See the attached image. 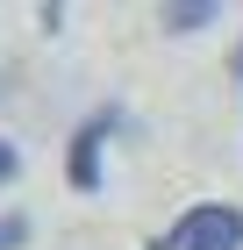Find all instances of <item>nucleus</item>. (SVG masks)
Listing matches in <instances>:
<instances>
[{
    "label": "nucleus",
    "instance_id": "obj_1",
    "mask_svg": "<svg viewBox=\"0 0 243 250\" xmlns=\"http://www.w3.org/2000/svg\"><path fill=\"white\" fill-rule=\"evenodd\" d=\"M150 250H243V208L200 200V208H186L165 236H150Z\"/></svg>",
    "mask_w": 243,
    "mask_h": 250
},
{
    "label": "nucleus",
    "instance_id": "obj_2",
    "mask_svg": "<svg viewBox=\"0 0 243 250\" xmlns=\"http://www.w3.org/2000/svg\"><path fill=\"white\" fill-rule=\"evenodd\" d=\"M122 129V107H100L72 129V150H65V179L79 193H100V150H108V136Z\"/></svg>",
    "mask_w": 243,
    "mask_h": 250
},
{
    "label": "nucleus",
    "instance_id": "obj_3",
    "mask_svg": "<svg viewBox=\"0 0 243 250\" xmlns=\"http://www.w3.org/2000/svg\"><path fill=\"white\" fill-rule=\"evenodd\" d=\"M157 21H165L172 36H193V29H207V21H222V7H215V0H172Z\"/></svg>",
    "mask_w": 243,
    "mask_h": 250
},
{
    "label": "nucleus",
    "instance_id": "obj_4",
    "mask_svg": "<svg viewBox=\"0 0 243 250\" xmlns=\"http://www.w3.org/2000/svg\"><path fill=\"white\" fill-rule=\"evenodd\" d=\"M29 243V214H0V250H22Z\"/></svg>",
    "mask_w": 243,
    "mask_h": 250
},
{
    "label": "nucleus",
    "instance_id": "obj_5",
    "mask_svg": "<svg viewBox=\"0 0 243 250\" xmlns=\"http://www.w3.org/2000/svg\"><path fill=\"white\" fill-rule=\"evenodd\" d=\"M22 172V150H15V143H7V136H0V186H7V179H15Z\"/></svg>",
    "mask_w": 243,
    "mask_h": 250
},
{
    "label": "nucleus",
    "instance_id": "obj_6",
    "mask_svg": "<svg viewBox=\"0 0 243 250\" xmlns=\"http://www.w3.org/2000/svg\"><path fill=\"white\" fill-rule=\"evenodd\" d=\"M229 79H236V86H243V43H236V58H229Z\"/></svg>",
    "mask_w": 243,
    "mask_h": 250
}]
</instances>
